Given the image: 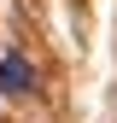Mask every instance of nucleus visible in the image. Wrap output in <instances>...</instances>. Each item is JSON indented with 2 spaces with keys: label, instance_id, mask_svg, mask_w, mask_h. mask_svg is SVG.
<instances>
[{
  "label": "nucleus",
  "instance_id": "obj_1",
  "mask_svg": "<svg viewBox=\"0 0 117 123\" xmlns=\"http://www.w3.org/2000/svg\"><path fill=\"white\" fill-rule=\"evenodd\" d=\"M0 94H12V100H23V94H35V65L12 47L6 59H0Z\"/></svg>",
  "mask_w": 117,
  "mask_h": 123
}]
</instances>
